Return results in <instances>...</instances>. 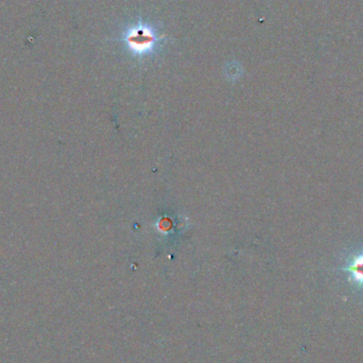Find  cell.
Returning a JSON list of instances; mask_svg holds the SVG:
<instances>
[{
  "label": "cell",
  "instance_id": "obj_1",
  "mask_svg": "<svg viewBox=\"0 0 363 363\" xmlns=\"http://www.w3.org/2000/svg\"><path fill=\"white\" fill-rule=\"evenodd\" d=\"M343 271L349 284L363 297V250L357 252L347 260Z\"/></svg>",
  "mask_w": 363,
  "mask_h": 363
}]
</instances>
